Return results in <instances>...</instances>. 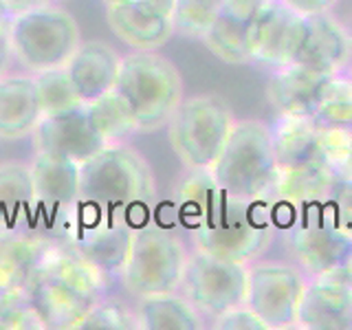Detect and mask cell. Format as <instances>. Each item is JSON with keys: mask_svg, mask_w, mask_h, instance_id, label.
<instances>
[{"mask_svg": "<svg viewBox=\"0 0 352 330\" xmlns=\"http://www.w3.org/2000/svg\"><path fill=\"white\" fill-rule=\"evenodd\" d=\"M168 227L185 231L196 251L249 267L278 238L273 203L229 196L212 170H187L176 183Z\"/></svg>", "mask_w": 352, "mask_h": 330, "instance_id": "obj_1", "label": "cell"}, {"mask_svg": "<svg viewBox=\"0 0 352 330\" xmlns=\"http://www.w3.org/2000/svg\"><path fill=\"white\" fill-rule=\"evenodd\" d=\"M80 198L91 214L139 229L157 207V181L137 150L115 143L80 165Z\"/></svg>", "mask_w": 352, "mask_h": 330, "instance_id": "obj_2", "label": "cell"}, {"mask_svg": "<svg viewBox=\"0 0 352 330\" xmlns=\"http://www.w3.org/2000/svg\"><path fill=\"white\" fill-rule=\"evenodd\" d=\"M271 130L278 152V183L271 203L280 229L300 209L326 203L339 183L319 157V126L311 117L278 115Z\"/></svg>", "mask_w": 352, "mask_h": 330, "instance_id": "obj_3", "label": "cell"}, {"mask_svg": "<svg viewBox=\"0 0 352 330\" xmlns=\"http://www.w3.org/2000/svg\"><path fill=\"white\" fill-rule=\"evenodd\" d=\"M106 286V275L55 242L40 262L25 297L42 328L77 330L86 313L102 300Z\"/></svg>", "mask_w": 352, "mask_h": 330, "instance_id": "obj_4", "label": "cell"}, {"mask_svg": "<svg viewBox=\"0 0 352 330\" xmlns=\"http://www.w3.org/2000/svg\"><path fill=\"white\" fill-rule=\"evenodd\" d=\"M212 174L229 196L271 203L278 183V152L271 124L260 119L236 121Z\"/></svg>", "mask_w": 352, "mask_h": 330, "instance_id": "obj_5", "label": "cell"}, {"mask_svg": "<svg viewBox=\"0 0 352 330\" xmlns=\"http://www.w3.org/2000/svg\"><path fill=\"white\" fill-rule=\"evenodd\" d=\"M113 91L130 110L137 132L150 135L168 126L183 102L181 71L157 51H135L121 60Z\"/></svg>", "mask_w": 352, "mask_h": 330, "instance_id": "obj_6", "label": "cell"}, {"mask_svg": "<svg viewBox=\"0 0 352 330\" xmlns=\"http://www.w3.org/2000/svg\"><path fill=\"white\" fill-rule=\"evenodd\" d=\"M190 249L179 231L150 220L135 231L121 284L132 297H148L179 291Z\"/></svg>", "mask_w": 352, "mask_h": 330, "instance_id": "obj_7", "label": "cell"}, {"mask_svg": "<svg viewBox=\"0 0 352 330\" xmlns=\"http://www.w3.org/2000/svg\"><path fill=\"white\" fill-rule=\"evenodd\" d=\"M236 119L218 95L183 99L168 121V139L187 170H212L231 135Z\"/></svg>", "mask_w": 352, "mask_h": 330, "instance_id": "obj_8", "label": "cell"}, {"mask_svg": "<svg viewBox=\"0 0 352 330\" xmlns=\"http://www.w3.org/2000/svg\"><path fill=\"white\" fill-rule=\"evenodd\" d=\"M14 58L31 73L66 66L82 44L77 20L66 9L40 5L16 14L11 20Z\"/></svg>", "mask_w": 352, "mask_h": 330, "instance_id": "obj_9", "label": "cell"}, {"mask_svg": "<svg viewBox=\"0 0 352 330\" xmlns=\"http://www.w3.org/2000/svg\"><path fill=\"white\" fill-rule=\"evenodd\" d=\"M278 236H282L289 258L306 278L341 271L352 249V238L330 223L319 205L295 212L280 227Z\"/></svg>", "mask_w": 352, "mask_h": 330, "instance_id": "obj_10", "label": "cell"}, {"mask_svg": "<svg viewBox=\"0 0 352 330\" xmlns=\"http://www.w3.org/2000/svg\"><path fill=\"white\" fill-rule=\"evenodd\" d=\"M38 234L60 242L80 214V163L36 152L31 163Z\"/></svg>", "mask_w": 352, "mask_h": 330, "instance_id": "obj_11", "label": "cell"}, {"mask_svg": "<svg viewBox=\"0 0 352 330\" xmlns=\"http://www.w3.org/2000/svg\"><path fill=\"white\" fill-rule=\"evenodd\" d=\"M179 291L205 322L212 324L216 317L245 304L247 267L194 249L187 258Z\"/></svg>", "mask_w": 352, "mask_h": 330, "instance_id": "obj_12", "label": "cell"}, {"mask_svg": "<svg viewBox=\"0 0 352 330\" xmlns=\"http://www.w3.org/2000/svg\"><path fill=\"white\" fill-rule=\"evenodd\" d=\"M308 278L295 264L256 260L247 267L245 304L269 330L295 328Z\"/></svg>", "mask_w": 352, "mask_h": 330, "instance_id": "obj_13", "label": "cell"}, {"mask_svg": "<svg viewBox=\"0 0 352 330\" xmlns=\"http://www.w3.org/2000/svg\"><path fill=\"white\" fill-rule=\"evenodd\" d=\"M135 231V227L126 223H115L80 207V214L58 245L75 253L110 280L124 271Z\"/></svg>", "mask_w": 352, "mask_h": 330, "instance_id": "obj_14", "label": "cell"}, {"mask_svg": "<svg viewBox=\"0 0 352 330\" xmlns=\"http://www.w3.org/2000/svg\"><path fill=\"white\" fill-rule=\"evenodd\" d=\"M108 146L110 141L95 124L88 104H80L58 115H44L33 130L36 152L80 165Z\"/></svg>", "mask_w": 352, "mask_h": 330, "instance_id": "obj_15", "label": "cell"}, {"mask_svg": "<svg viewBox=\"0 0 352 330\" xmlns=\"http://www.w3.org/2000/svg\"><path fill=\"white\" fill-rule=\"evenodd\" d=\"M306 36V16H300L282 0H269L258 14L251 36V64L280 69L295 62Z\"/></svg>", "mask_w": 352, "mask_h": 330, "instance_id": "obj_16", "label": "cell"}, {"mask_svg": "<svg viewBox=\"0 0 352 330\" xmlns=\"http://www.w3.org/2000/svg\"><path fill=\"white\" fill-rule=\"evenodd\" d=\"M174 0H119L106 5L113 33L135 51H157L174 36Z\"/></svg>", "mask_w": 352, "mask_h": 330, "instance_id": "obj_17", "label": "cell"}, {"mask_svg": "<svg viewBox=\"0 0 352 330\" xmlns=\"http://www.w3.org/2000/svg\"><path fill=\"white\" fill-rule=\"evenodd\" d=\"M295 328L352 330V282L344 273L308 278Z\"/></svg>", "mask_w": 352, "mask_h": 330, "instance_id": "obj_18", "label": "cell"}, {"mask_svg": "<svg viewBox=\"0 0 352 330\" xmlns=\"http://www.w3.org/2000/svg\"><path fill=\"white\" fill-rule=\"evenodd\" d=\"M269 0H225L203 38L205 47L227 64H251V36L258 14Z\"/></svg>", "mask_w": 352, "mask_h": 330, "instance_id": "obj_19", "label": "cell"}, {"mask_svg": "<svg viewBox=\"0 0 352 330\" xmlns=\"http://www.w3.org/2000/svg\"><path fill=\"white\" fill-rule=\"evenodd\" d=\"M297 64L315 69L324 75L346 73L352 64L350 29L326 11L306 18V36L295 58Z\"/></svg>", "mask_w": 352, "mask_h": 330, "instance_id": "obj_20", "label": "cell"}, {"mask_svg": "<svg viewBox=\"0 0 352 330\" xmlns=\"http://www.w3.org/2000/svg\"><path fill=\"white\" fill-rule=\"evenodd\" d=\"M55 242L36 231L11 229L0 231V289L25 293L44 256Z\"/></svg>", "mask_w": 352, "mask_h": 330, "instance_id": "obj_21", "label": "cell"}, {"mask_svg": "<svg viewBox=\"0 0 352 330\" xmlns=\"http://www.w3.org/2000/svg\"><path fill=\"white\" fill-rule=\"evenodd\" d=\"M121 60L124 58L110 44L93 40L82 42L64 69L71 77L75 93L84 104H88L115 88Z\"/></svg>", "mask_w": 352, "mask_h": 330, "instance_id": "obj_22", "label": "cell"}, {"mask_svg": "<svg viewBox=\"0 0 352 330\" xmlns=\"http://www.w3.org/2000/svg\"><path fill=\"white\" fill-rule=\"evenodd\" d=\"M330 75H324L304 64H284L273 69L267 80V102L278 115L311 117L322 93V86Z\"/></svg>", "mask_w": 352, "mask_h": 330, "instance_id": "obj_23", "label": "cell"}, {"mask_svg": "<svg viewBox=\"0 0 352 330\" xmlns=\"http://www.w3.org/2000/svg\"><path fill=\"white\" fill-rule=\"evenodd\" d=\"M42 117L36 77H0V139L16 141L33 135Z\"/></svg>", "mask_w": 352, "mask_h": 330, "instance_id": "obj_24", "label": "cell"}, {"mask_svg": "<svg viewBox=\"0 0 352 330\" xmlns=\"http://www.w3.org/2000/svg\"><path fill=\"white\" fill-rule=\"evenodd\" d=\"M27 229L36 231V190H33L31 165H0V231Z\"/></svg>", "mask_w": 352, "mask_h": 330, "instance_id": "obj_25", "label": "cell"}, {"mask_svg": "<svg viewBox=\"0 0 352 330\" xmlns=\"http://www.w3.org/2000/svg\"><path fill=\"white\" fill-rule=\"evenodd\" d=\"M137 322L143 330H201L205 317L181 293H159L139 297Z\"/></svg>", "mask_w": 352, "mask_h": 330, "instance_id": "obj_26", "label": "cell"}, {"mask_svg": "<svg viewBox=\"0 0 352 330\" xmlns=\"http://www.w3.org/2000/svg\"><path fill=\"white\" fill-rule=\"evenodd\" d=\"M311 119L317 126H352V88L346 73L330 75L317 97Z\"/></svg>", "mask_w": 352, "mask_h": 330, "instance_id": "obj_27", "label": "cell"}, {"mask_svg": "<svg viewBox=\"0 0 352 330\" xmlns=\"http://www.w3.org/2000/svg\"><path fill=\"white\" fill-rule=\"evenodd\" d=\"M317 150L337 183H352V126H319Z\"/></svg>", "mask_w": 352, "mask_h": 330, "instance_id": "obj_28", "label": "cell"}, {"mask_svg": "<svg viewBox=\"0 0 352 330\" xmlns=\"http://www.w3.org/2000/svg\"><path fill=\"white\" fill-rule=\"evenodd\" d=\"M223 3L225 0H174V33L181 38L203 40L216 22Z\"/></svg>", "mask_w": 352, "mask_h": 330, "instance_id": "obj_29", "label": "cell"}, {"mask_svg": "<svg viewBox=\"0 0 352 330\" xmlns=\"http://www.w3.org/2000/svg\"><path fill=\"white\" fill-rule=\"evenodd\" d=\"M88 108H91L95 124L110 141V146L124 143L128 137H132L137 132L130 110L126 108V104L121 102V97L115 91L106 93L104 97L95 99V102H88Z\"/></svg>", "mask_w": 352, "mask_h": 330, "instance_id": "obj_30", "label": "cell"}, {"mask_svg": "<svg viewBox=\"0 0 352 330\" xmlns=\"http://www.w3.org/2000/svg\"><path fill=\"white\" fill-rule=\"evenodd\" d=\"M36 86H38L40 106L44 115H58L69 108L84 104L80 95L75 93L71 77L64 66L36 73Z\"/></svg>", "mask_w": 352, "mask_h": 330, "instance_id": "obj_31", "label": "cell"}, {"mask_svg": "<svg viewBox=\"0 0 352 330\" xmlns=\"http://www.w3.org/2000/svg\"><path fill=\"white\" fill-rule=\"evenodd\" d=\"M93 328H106V330H135L139 328L137 313L117 302L99 300L86 317L80 322L77 330H93Z\"/></svg>", "mask_w": 352, "mask_h": 330, "instance_id": "obj_32", "label": "cell"}, {"mask_svg": "<svg viewBox=\"0 0 352 330\" xmlns=\"http://www.w3.org/2000/svg\"><path fill=\"white\" fill-rule=\"evenodd\" d=\"M42 322L27 302L25 293L0 295V330H40Z\"/></svg>", "mask_w": 352, "mask_h": 330, "instance_id": "obj_33", "label": "cell"}, {"mask_svg": "<svg viewBox=\"0 0 352 330\" xmlns=\"http://www.w3.org/2000/svg\"><path fill=\"white\" fill-rule=\"evenodd\" d=\"M319 207L330 223L352 238V183H339L333 196Z\"/></svg>", "mask_w": 352, "mask_h": 330, "instance_id": "obj_34", "label": "cell"}, {"mask_svg": "<svg viewBox=\"0 0 352 330\" xmlns=\"http://www.w3.org/2000/svg\"><path fill=\"white\" fill-rule=\"evenodd\" d=\"M212 328L216 330H269L247 304H240L236 308H231V311H227L225 315L216 317L212 322Z\"/></svg>", "mask_w": 352, "mask_h": 330, "instance_id": "obj_35", "label": "cell"}, {"mask_svg": "<svg viewBox=\"0 0 352 330\" xmlns=\"http://www.w3.org/2000/svg\"><path fill=\"white\" fill-rule=\"evenodd\" d=\"M286 7H291L297 11L300 16H317V14H326V11L333 9L339 0H282Z\"/></svg>", "mask_w": 352, "mask_h": 330, "instance_id": "obj_36", "label": "cell"}, {"mask_svg": "<svg viewBox=\"0 0 352 330\" xmlns=\"http://www.w3.org/2000/svg\"><path fill=\"white\" fill-rule=\"evenodd\" d=\"M11 22H0V75L7 71V66L14 58V47H11Z\"/></svg>", "mask_w": 352, "mask_h": 330, "instance_id": "obj_37", "label": "cell"}, {"mask_svg": "<svg viewBox=\"0 0 352 330\" xmlns=\"http://www.w3.org/2000/svg\"><path fill=\"white\" fill-rule=\"evenodd\" d=\"M14 20V11H11L7 0H0V22H11Z\"/></svg>", "mask_w": 352, "mask_h": 330, "instance_id": "obj_38", "label": "cell"}, {"mask_svg": "<svg viewBox=\"0 0 352 330\" xmlns=\"http://www.w3.org/2000/svg\"><path fill=\"white\" fill-rule=\"evenodd\" d=\"M341 273H344V278L352 282V249L348 253V258H346V264H344V269H341Z\"/></svg>", "mask_w": 352, "mask_h": 330, "instance_id": "obj_39", "label": "cell"}, {"mask_svg": "<svg viewBox=\"0 0 352 330\" xmlns=\"http://www.w3.org/2000/svg\"><path fill=\"white\" fill-rule=\"evenodd\" d=\"M346 77H348V82H350V88H352V64L348 66V71H346Z\"/></svg>", "mask_w": 352, "mask_h": 330, "instance_id": "obj_40", "label": "cell"}, {"mask_svg": "<svg viewBox=\"0 0 352 330\" xmlns=\"http://www.w3.org/2000/svg\"><path fill=\"white\" fill-rule=\"evenodd\" d=\"M104 5H110V3H119V0H102Z\"/></svg>", "mask_w": 352, "mask_h": 330, "instance_id": "obj_41", "label": "cell"}, {"mask_svg": "<svg viewBox=\"0 0 352 330\" xmlns=\"http://www.w3.org/2000/svg\"><path fill=\"white\" fill-rule=\"evenodd\" d=\"M3 293H7V291H3V289H0V295H3Z\"/></svg>", "mask_w": 352, "mask_h": 330, "instance_id": "obj_42", "label": "cell"}, {"mask_svg": "<svg viewBox=\"0 0 352 330\" xmlns=\"http://www.w3.org/2000/svg\"><path fill=\"white\" fill-rule=\"evenodd\" d=\"M350 36H352V29H350Z\"/></svg>", "mask_w": 352, "mask_h": 330, "instance_id": "obj_43", "label": "cell"}, {"mask_svg": "<svg viewBox=\"0 0 352 330\" xmlns=\"http://www.w3.org/2000/svg\"><path fill=\"white\" fill-rule=\"evenodd\" d=\"M7 3H11V0H7Z\"/></svg>", "mask_w": 352, "mask_h": 330, "instance_id": "obj_44", "label": "cell"}]
</instances>
